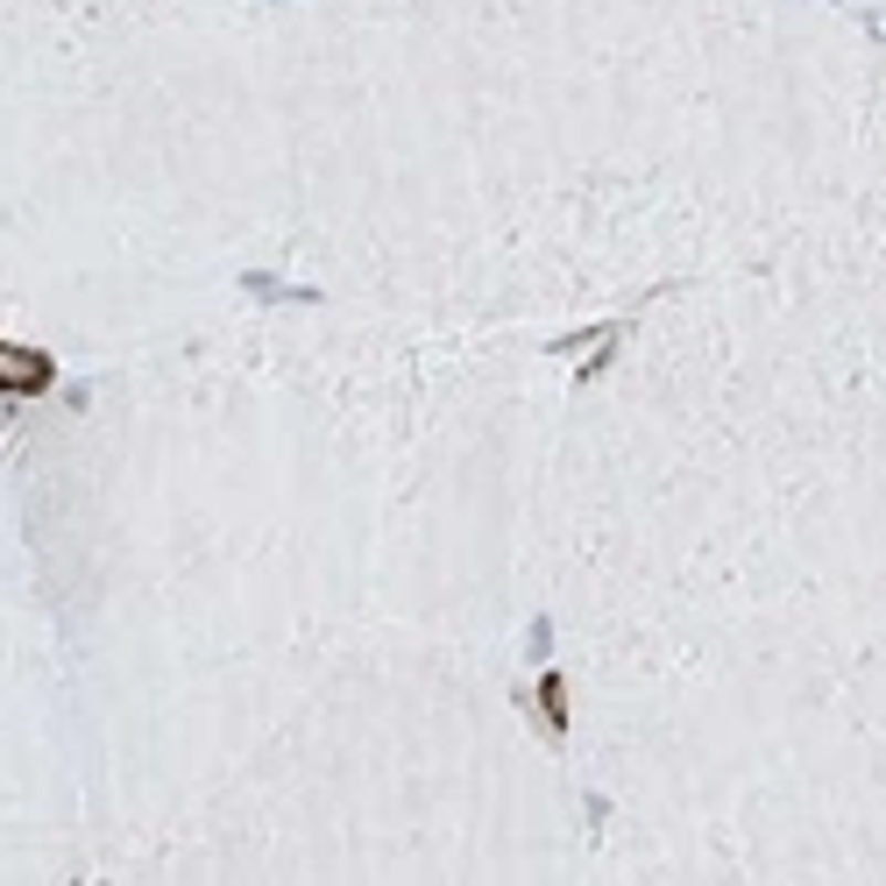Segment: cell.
<instances>
[{"mask_svg":"<svg viewBox=\"0 0 886 886\" xmlns=\"http://www.w3.org/2000/svg\"><path fill=\"white\" fill-rule=\"evenodd\" d=\"M57 383V362H50L43 348H14V340H0V398H36V390Z\"/></svg>","mask_w":886,"mask_h":886,"instance_id":"cell-1","label":"cell"},{"mask_svg":"<svg viewBox=\"0 0 886 886\" xmlns=\"http://www.w3.org/2000/svg\"><path fill=\"white\" fill-rule=\"evenodd\" d=\"M539 703H547V730H553V738H568V688H560L553 667H547V681H539Z\"/></svg>","mask_w":886,"mask_h":886,"instance_id":"cell-2","label":"cell"},{"mask_svg":"<svg viewBox=\"0 0 886 886\" xmlns=\"http://www.w3.org/2000/svg\"><path fill=\"white\" fill-rule=\"evenodd\" d=\"M242 292H255V298H292V305H313V292H292V284L263 277V270H249V277H242Z\"/></svg>","mask_w":886,"mask_h":886,"instance_id":"cell-3","label":"cell"}]
</instances>
